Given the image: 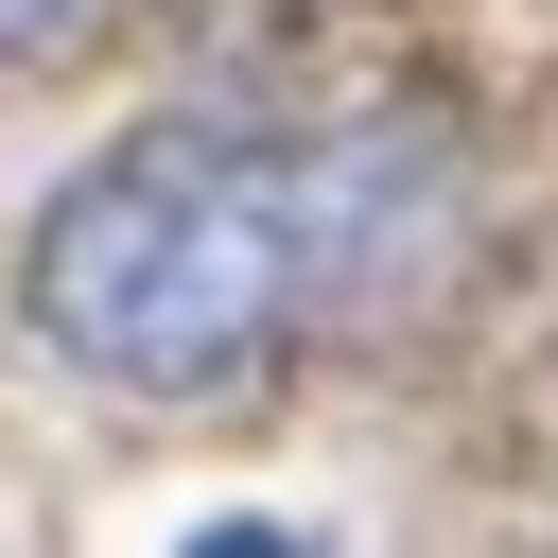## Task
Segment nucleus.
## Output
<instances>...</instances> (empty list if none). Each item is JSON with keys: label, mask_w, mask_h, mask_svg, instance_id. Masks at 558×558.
I'll use <instances>...</instances> for the list:
<instances>
[{"label": "nucleus", "mask_w": 558, "mask_h": 558, "mask_svg": "<svg viewBox=\"0 0 558 558\" xmlns=\"http://www.w3.org/2000/svg\"><path fill=\"white\" fill-rule=\"evenodd\" d=\"M436 262H453V140L436 122H244V105H192V122L105 140L35 209L17 314L87 384L192 401V384H244V366L418 296Z\"/></svg>", "instance_id": "1"}, {"label": "nucleus", "mask_w": 558, "mask_h": 558, "mask_svg": "<svg viewBox=\"0 0 558 558\" xmlns=\"http://www.w3.org/2000/svg\"><path fill=\"white\" fill-rule=\"evenodd\" d=\"M174 558H331V541H296V523H192Z\"/></svg>", "instance_id": "2"}, {"label": "nucleus", "mask_w": 558, "mask_h": 558, "mask_svg": "<svg viewBox=\"0 0 558 558\" xmlns=\"http://www.w3.org/2000/svg\"><path fill=\"white\" fill-rule=\"evenodd\" d=\"M52 35H87V0H0V70H17V52H52Z\"/></svg>", "instance_id": "3"}]
</instances>
